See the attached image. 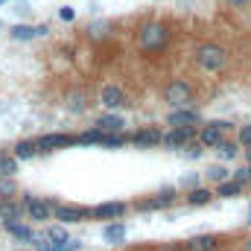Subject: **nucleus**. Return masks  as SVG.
I'll use <instances>...</instances> for the list:
<instances>
[{"instance_id":"f8f14e48","label":"nucleus","mask_w":251,"mask_h":251,"mask_svg":"<svg viewBox=\"0 0 251 251\" xmlns=\"http://www.w3.org/2000/svg\"><path fill=\"white\" fill-rule=\"evenodd\" d=\"M56 219H59L62 225L85 222V219H91V207H82V204H59V207H56Z\"/></svg>"},{"instance_id":"c756f323","label":"nucleus","mask_w":251,"mask_h":251,"mask_svg":"<svg viewBox=\"0 0 251 251\" xmlns=\"http://www.w3.org/2000/svg\"><path fill=\"white\" fill-rule=\"evenodd\" d=\"M128 140H131V137H128V134H123V131H120V134H105L100 146H102V149H123Z\"/></svg>"},{"instance_id":"a211bd4d","label":"nucleus","mask_w":251,"mask_h":251,"mask_svg":"<svg viewBox=\"0 0 251 251\" xmlns=\"http://www.w3.org/2000/svg\"><path fill=\"white\" fill-rule=\"evenodd\" d=\"M35 251H82L79 240H64V243H50L44 237H35Z\"/></svg>"},{"instance_id":"2f4dec72","label":"nucleus","mask_w":251,"mask_h":251,"mask_svg":"<svg viewBox=\"0 0 251 251\" xmlns=\"http://www.w3.org/2000/svg\"><path fill=\"white\" fill-rule=\"evenodd\" d=\"M231 178H237L243 187H251V164H246V167H240L237 173H231Z\"/></svg>"},{"instance_id":"412c9836","label":"nucleus","mask_w":251,"mask_h":251,"mask_svg":"<svg viewBox=\"0 0 251 251\" xmlns=\"http://www.w3.org/2000/svg\"><path fill=\"white\" fill-rule=\"evenodd\" d=\"M12 155H15L18 161H29V158H35V155H41V152H38V143H35V140H18V143L12 146Z\"/></svg>"},{"instance_id":"f3484780","label":"nucleus","mask_w":251,"mask_h":251,"mask_svg":"<svg viewBox=\"0 0 251 251\" xmlns=\"http://www.w3.org/2000/svg\"><path fill=\"white\" fill-rule=\"evenodd\" d=\"M26 216V207L21 199H0V219L3 222H12V219H24Z\"/></svg>"},{"instance_id":"58836bf2","label":"nucleus","mask_w":251,"mask_h":251,"mask_svg":"<svg viewBox=\"0 0 251 251\" xmlns=\"http://www.w3.org/2000/svg\"><path fill=\"white\" fill-rule=\"evenodd\" d=\"M246 251H251V237H249V240H246Z\"/></svg>"},{"instance_id":"ddd939ff","label":"nucleus","mask_w":251,"mask_h":251,"mask_svg":"<svg viewBox=\"0 0 251 251\" xmlns=\"http://www.w3.org/2000/svg\"><path fill=\"white\" fill-rule=\"evenodd\" d=\"M50 29H47V24H41V26H29V24H15L12 29H9V38L12 41H32V38H44Z\"/></svg>"},{"instance_id":"b1692460","label":"nucleus","mask_w":251,"mask_h":251,"mask_svg":"<svg viewBox=\"0 0 251 251\" xmlns=\"http://www.w3.org/2000/svg\"><path fill=\"white\" fill-rule=\"evenodd\" d=\"M216 196L219 199H237V196H243V184L237 178H228V181L216 184Z\"/></svg>"},{"instance_id":"0eeeda50","label":"nucleus","mask_w":251,"mask_h":251,"mask_svg":"<svg viewBox=\"0 0 251 251\" xmlns=\"http://www.w3.org/2000/svg\"><path fill=\"white\" fill-rule=\"evenodd\" d=\"M97 102H100L105 111H117V108H123V105H126V91H123V85H117V82H105V85L100 88V97H97Z\"/></svg>"},{"instance_id":"c9c22d12","label":"nucleus","mask_w":251,"mask_h":251,"mask_svg":"<svg viewBox=\"0 0 251 251\" xmlns=\"http://www.w3.org/2000/svg\"><path fill=\"white\" fill-rule=\"evenodd\" d=\"M59 18H62V21H73V18H76V12H73L70 6H62V9H59Z\"/></svg>"},{"instance_id":"79ce46f5","label":"nucleus","mask_w":251,"mask_h":251,"mask_svg":"<svg viewBox=\"0 0 251 251\" xmlns=\"http://www.w3.org/2000/svg\"><path fill=\"white\" fill-rule=\"evenodd\" d=\"M0 29H3V24H0Z\"/></svg>"},{"instance_id":"4c0bfd02","label":"nucleus","mask_w":251,"mask_h":251,"mask_svg":"<svg viewBox=\"0 0 251 251\" xmlns=\"http://www.w3.org/2000/svg\"><path fill=\"white\" fill-rule=\"evenodd\" d=\"M246 161H249V164H251V146H249V149H246Z\"/></svg>"},{"instance_id":"aec40b11","label":"nucleus","mask_w":251,"mask_h":251,"mask_svg":"<svg viewBox=\"0 0 251 251\" xmlns=\"http://www.w3.org/2000/svg\"><path fill=\"white\" fill-rule=\"evenodd\" d=\"M64 108L73 111V114H82V111L88 108V94H85V91H67V97H64Z\"/></svg>"},{"instance_id":"2eb2a0df","label":"nucleus","mask_w":251,"mask_h":251,"mask_svg":"<svg viewBox=\"0 0 251 251\" xmlns=\"http://www.w3.org/2000/svg\"><path fill=\"white\" fill-rule=\"evenodd\" d=\"M97 128H102L105 134H120L126 128V117L117 114V111H105V114L97 117Z\"/></svg>"},{"instance_id":"473e14b6","label":"nucleus","mask_w":251,"mask_h":251,"mask_svg":"<svg viewBox=\"0 0 251 251\" xmlns=\"http://www.w3.org/2000/svg\"><path fill=\"white\" fill-rule=\"evenodd\" d=\"M237 143H240V146H246V149L251 146V123H246V126H240V128H237Z\"/></svg>"},{"instance_id":"bb28decb","label":"nucleus","mask_w":251,"mask_h":251,"mask_svg":"<svg viewBox=\"0 0 251 251\" xmlns=\"http://www.w3.org/2000/svg\"><path fill=\"white\" fill-rule=\"evenodd\" d=\"M15 173H18V158L12 152H0V178L15 176Z\"/></svg>"},{"instance_id":"72a5a7b5","label":"nucleus","mask_w":251,"mask_h":251,"mask_svg":"<svg viewBox=\"0 0 251 251\" xmlns=\"http://www.w3.org/2000/svg\"><path fill=\"white\" fill-rule=\"evenodd\" d=\"M181 152H184L187 158H201V155H204V146H201V143H199V137H196V140H193V143H187Z\"/></svg>"},{"instance_id":"ea45409f","label":"nucleus","mask_w":251,"mask_h":251,"mask_svg":"<svg viewBox=\"0 0 251 251\" xmlns=\"http://www.w3.org/2000/svg\"><path fill=\"white\" fill-rule=\"evenodd\" d=\"M249 222H251V204H249Z\"/></svg>"},{"instance_id":"e433bc0d","label":"nucleus","mask_w":251,"mask_h":251,"mask_svg":"<svg viewBox=\"0 0 251 251\" xmlns=\"http://www.w3.org/2000/svg\"><path fill=\"white\" fill-rule=\"evenodd\" d=\"M225 3H228V6H237V9H240V6H246V3H251V0H225Z\"/></svg>"},{"instance_id":"f257e3e1","label":"nucleus","mask_w":251,"mask_h":251,"mask_svg":"<svg viewBox=\"0 0 251 251\" xmlns=\"http://www.w3.org/2000/svg\"><path fill=\"white\" fill-rule=\"evenodd\" d=\"M193 59H196V64H199L204 73H222V70L228 67V62H231L228 50H225L222 44H216V41L199 44V47L193 50Z\"/></svg>"},{"instance_id":"dca6fc26","label":"nucleus","mask_w":251,"mask_h":251,"mask_svg":"<svg viewBox=\"0 0 251 251\" xmlns=\"http://www.w3.org/2000/svg\"><path fill=\"white\" fill-rule=\"evenodd\" d=\"M201 123V114L196 108H176L167 114V126H199Z\"/></svg>"},{"instance_id":"6e6552de","label":"nucleus","mask_w":251,"mask_h":251,"mask_svg":"<svg viewBox=\"0 0 251 251\" xmlns=\"http://www.w3.org/2000/svg\"><path fill=\"white\" fill-rule=\"evenodd\" d=\"M38 152L47 155V152H59V149H67L76 143V134H64V131H50V134H41L38 140Z\"/></svg>"},{"instance_id":"7c9ffc66","label":"nucleus","mask_w":251,"mask_h":251,"mask_svg":"<svg viewBox=\"0 0 251 251\" xmlns=\"http://www.w3.org/2000/svg\"><path fill=\"white\" fill-rule=\"evenodd\" d=\"M15 196H18V181H15V176L0 178V199H15Z\"/></svg>"},{"instance_id":"39448f33","label":"nucleus","mask_w":251,"mask_h":251,"mask_svg":"<svg viewBox=\"0 0 251 251\" xmlns=\"http://www.w3.org/2000/svg\"><path fill=\"white\" fill-rule=\"evenodd\" d=\"M231 128H234V123H228V120H210V123H204L199 128V143L204 149H216Z\"/></svg>"},{"instance_id":"7ed1b4c3","label":"nucleus","mask_w":251,"mask_h":251,"mask_svg":"<svg viewBox=\"0 0 251 251\" xmlns=\"http://www.w3.org/2000/svg\"><path fill=\"white\" fill-rule=\"evenodd\" d=\"M24 207H26V216L32 222H47V219H56V207L59 201L56 199H41V196H32V193H24Z\"/></svg>"},{"instance_id":"9d476101","label":"nucleus","mask_w":251,"mask_h":251,"mask_svg":"<svg viewBox=\"0 0 251 251\" xmlns=\"http://www.w3.org/2000/svg\"><path fill=\"white\" fill-rule=\"evenodd\" d=\"M126 210H128L126 201H100V204L91 207V216L94 219H105V222H117V219L126 216Z\"/></svg>"},{"instance_id":"9b49d317","label":"nucleus","mask_w":251,"mask_h":251,"mask_svg":"<svg viewBox=\"0 0 251 251\" xmlns=\"http://www.w3.org/2000/svg\"><path fill=\"white\" fill-rule=\"evenodd\" d=\"M131 143H134L137 149H155V146L164 143V131H161L158 126H143V128H137V131L131 134Z\"/></svg>"},{"instance_id":"393cba45","label":"nucleus","mask_w":251,"mask_h":251,"mask_svg":"<svg viewBox=\"0 0 251 251\" xmlns=\"http://www.w3.org/2000/svg\"><path fill=\"white\" fill-rule=\"evenodd\" d=\"M102 237H105V243H123L126 240V225L117 219V222H108L105 228H102Z\"/></svg>"},{"instance_id":"6ab92c4d","label":"nucleus","mask_w":251,"mask_h":251,"mask_svg":"<svg viewBox=\"0 0 251 251\" xmlns=\"http://www.w3.org/2000/svg\"><path fill=\"white\" fill-rule=\"evenodd\" d=\"M216 246H219V240L213 234H199V237H190L184 249L187 251H216Z\"/></svg>"},{"instance_id":"a19ab883","label":"nucleus","mask_w":251,"mask_h":251,"mask_svg":"<svg viewBox=\"0 0 251 251\" xmlns=\"http://www.w3.org/2000/svg\"><path fill=\"white\" fill-rule=\"evenodd\" d=\"M6 3H9V0H0V6H6Z\"/></svg>"},{"instance_id":"4be33fe9","label":"nucleus","mask_w":251,"mask_h":251,"mask_svg":"<svg viewBox=\"0 0 251 251\" xmlns=\"http://www.w3.org/2000/svg\"><path fill=\"white\" fill-rule=\"evenodd\" d=\"M213 196H216V193H210L207 187H193L187 193V204H193V207H204V204L213 201Z\"/></svg>"},{"instance_id":"f03ea898","label":"nucleus","mask_w":251,"mask_h":251,"mask_svg":"<svg viewBox=\"0 0 251 251\" xmlns=\"http://www.w3.org/2000/svg\"><path fill=\"white\" fill-rule=\"evenodd\" d=\"M134 41H137V47L143 53H161L170 44V26L161 24V21H149V24H143L137 29V38Z\"/></svg>"},{"instance_id":"423d86ee","label":"nucleus","mask_w":251,"mask_h":251,"mask_svg":"<svg viewBox=\"0 0 251 251\" xmlns=\"http://www.w3.org/2000/svg\"><path fill=\"white\" fill-rule=\"evenodd\" d=\"M199 137V131H196V126H170L167 131H164V143L161 146H167V149H176V152H181L187 143H193Z\"/></svg>"},{"instance_id":"1a4fd4ad","label":"nucleus","mask_w":251,"mask_h":251,"mask_svg":"<svg viewBox=\"0 0 251 251\" xmlns=\"http://www.w3.org/2000/svg\"><path fill=\"white\" fill-rule=\"evenodd\" d=\"M173 201H176V187H164V190H158V193H152L149 199L137 201V210H143V213H149V210H164V207H170Z\"/></svg>"},{"instance_id":"f704fd0d","label":"nucleus","mask_w":251,"mask_h":251,"mask_svg":"<svg viewBox=\"0 0 251 251\" xmlns=\"http://www.w3.org/2000/svg\"><path fill=\"white\" fill-rule=\"evenodd\" d=\"M105 29H108V24H105V21H102V24H91V26H88V35L102 38V35H105Z\"/></svg>"},{"instance_id":"20e7f679","label":"nucleus","mask_w":251,"mask_h":251,"mask_svg":"<svg viewBox=\"0 0 251 251\" xmlns=\"http://www.w3.org/2000/svg\"><path fill=\"white\" fill-rule=\"evenodd\" d=\"M161 97H164V102H167L173 111H176V108H190V102H193V85L184 82V79H173V82L164 85Z\"/></svg>"},{"instance_id":"a878e982","label":"nucleus","mask_w":251,"mask_h":251,"mask_svg":"<svg viewBox=\"0 0 251 251\" xmlns=\"http://www.w3.org/2000/svg\"><path fill=\"white\" fill-rule=\"evenodd\" d=\"M204 178H207V181H213V184H222V181H228V178H231V173H228L222 164H210V167L204 170Z\"/></svg>"},{"instance_id":"5701e85b","label":"nucleus","mask_w":251,"mask_h":251,"mask_svg":"<svg viewBox=\"0 0 251 251\" xmlns=\"http://www.w3.org/2000/svg\"><path fill=\"white\" fill-rule=\"evenodd\" d=\"M102 137H105V131L94 126V128H88V131H79V134H76V143H79V146H100Z\"/></svg>"},{"instance_id":"4468645a","label":"nucleus","mask_w":251,"mask_h":251,"mask_svg":"<svg viewBox=\"0 0 251 251\" xmlns=\"http://www.w3.org/2000/svg\"><path fill=\"white\" fill-rule=\"evenodd\" d=\"M3 231H6V234H12L18 243H35V237H38V234H35V231L26 225V222H21V219L3 222Z\"/></svg>"},{"instance_id":"c85d7f7f","label":"nucleus","mask_w":251,"mask_h":251,"mask_svg":"<svg viewBox=\"0 0 251 251\" xmlns=\"http://www.w3.org/2000/svg\"><path fill=\"white\" fill-rule=\"evenodd\" d=\"M41 237L50 240V243H64V240H70V237H67V225H47Z\"/></svg>"},{"instance_id":"cd10ccee","label":"nucleus","mask_w":251,"mask_h":251,"mask_svg":"<svg viewBox=\"0 0 251 251\" xmlns=\"http://www.w3.org/2000/svg\"><path fill=\"white\" fill-rule=\"evenodd\" d=\"M237 152H240V143H237V140H228V137H225V140L216 146V155H219L222 161H231V158H237Z\"/></svg>"}]
</instances>
